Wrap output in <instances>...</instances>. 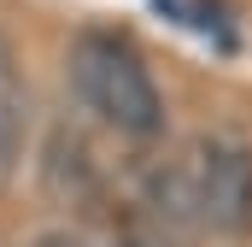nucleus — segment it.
<instances>
[{
	"label": "nucleus",
	"instance_id": "f257e3e1",
	"mask_svg": "<svg viewBox=\"0 0 252 247\" xmlns=\"http://www.w3.org/2000/svg\"><path fill=\"white\" fill-rule=\"evenodd\" d=\"M64 77H70L76 100L106 129L135 135V141H153L164 129V94H158L153 71H147L141 47L129 36H118V30H82L70 41Z\"/></svg>",
	"mask_w": 252,
	"mask_h": 247
},
{
	"label": "nucleus",
	"instance_id": "f03ea898",
	"mask_svg": "<svg viewBox=\"0 0 252 247\" xmlns=\"http://www.w3.org/2000/svg\"><path fill=\"white\" fill-rule=\"evenodd\" d=\"M158 212L188 230L247 236L252 230V147L241 141H193L158 177Z\"/></svg>",
	"mask_w": 252,
	"mask_h": 247
},
{
	"label": "nucleus",
	"instance_id": "7ed1b4c3",
	"mask_svg": "<svg viewBox=\"0 0 252 247\" xmlns=\"http://www.w3.org/2000/svg\"><path fill=\"white\" fill-rule=\"evenodd\" d=\"M24 153V77L12 59V41L0 36V177L18 165Z\"/></svg>",
	"mask_w": 252,
	"mask_h": 247
},
{
	"label": "nucleus",
	"instance_id": "20e7f679",
	"mask_svg": "<svg viewBox=\"0 0 252 247\" xmlns=\"http://www.w3.org/2000/svg\"><path fill=\"white\" fill-rule=\"evenodd\" d=\"M35 247H82V242H76V236H41Z\"/></svg>",
	"mask_w": 252,
	"mask_h": 247
},
{
	"label": "nucleus",
	"instance_id": "39448f33",
	"mask_svg": "<svg viewBox=\"0 0 252 247\" xmlns=\"http://www.w3.org/2000/svg\"><path fill=\"white\" fill-rule=\"evenodd\" d=\"M124 247H147V242H124Z\"/></svg>",
	"mask_w": 252,
	"mask_h": 247
}]
</instances>
